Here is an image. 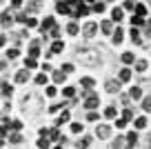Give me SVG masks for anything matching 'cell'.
Segmentation results:
<instances>
[{
  "label": "cell",
  "mask_w": 151,
  "mask_h": 149,
  "mask_svg": "<svg viewBox=\"0 0 151 149\" xmlns=\"http://www.w3.org/2000/svg\"><path fill=\"white\" fill-rule=\"evenodd\" d=\"M47 96H56V87H47Z\"/></svg>",
  "instance_id": "681fc988"
},
{
  "label": "cell",
  "mask_w": 151,
  "mask_h": 149,
  "mask_svg": "<svg viewBox=\"0 0 151 149\" xmlns=\"http://www.w3.org/2000/svg\"><path fill=\"white\" fill-rule=\"evenodd\" d=\"M62 69H65L67 74H71V71H73V65H69V62H67V65H62Z\"/></svg>",
  "instance_id": "c3c4849f"
},
{
  "label": "cell",
  "mask_w": 151,
  "mask_h": 149,
  "mask_svg": "<svg viewBox=\"0 0 151 149\" xmlns=\"http://www.w3.org/2000/svg\"><path fill=\"white\" fill-rule=\"evenodd\" d=\"M36 82L38 85H47V76H45V74H38L36 76Z\"/></svg>",
  "instance_id": "f1b7e54d"
},
{
  "label": "cell",
  "mask_w": 151,
  "mask_h": 149,
  "mask_svg": "<svg viewBox=\"0 0 151 149\" xmlns=\"http://www.w3.org/2000/svg\"><path fill=\"white\" fill-rule=\"evenodd\" d=\"M51 27H56V20L49 16V18H45V22H42V31L45 29H51Z\"/></svg>",
  "instance_id": "5bb4252c"
},
{
  "label": "cell",
  "mask_w": 151,
  "mask_h": 149,
  "mask_svg": "<svg viewBox=\"0 0 151 149\" xmlns=\"http://www.w3.org/2000/svg\"><path fill=\"white\" fill-rule=\"evenodd\" d=\"M120 80H122V82H129V80H131V71L122 69V71H120Z\"/></svg>",
  "instance_id": "e0dca14e"
},
{
  "label": "cell",
  "mask_w": 151,
  "mask_h": 149,
  "mask_svg": "<svg viewBox=\"0 0 151 149\" xmlns=\"http://www.w3.org/2000/svg\"><path fill=\"white\" fill-rule=\"evenodd\" d=\"M127 122H129V118H118V120H116V127H118V129H124V127H127Z\"/></svg>",
  "instance_id": "ffe728a7"
},
{
  "label": "cell",
  "mask_w": 151,
  "mask_h": 149,
  "mask_svg": "<svg viewBox=\"0 0 151 149\" xmlns=\"http://www.w3.org/2000/svg\"><path fill=\"white\" fill-rule=\"evenodd\" d=\"M2 96H11V85L2 82Z\"/></svg>",
  "instance_id": "4dcf8cb0"
},
{
  "label": "cell",
  "mask_w": 151,
  "mask_h": 149,
  "mask_svg": "<svg viewBox=\"0 0 151 149\" xmlns=\"http://www.w3.org/2000/svg\"><path fill=\"white\" fill-rule=\"evenodd\" d=\"M124 9H129V11H133V9H136V7H133V2H131V0H127V2H124Z\"/></svg>",
  "instance_id": "f6af8a7d"
},
{
  "label": "cell",
  "mask_w": 151,
  "mask_h": 149,
  "mask_svg": "<svg viewBox=\"0 0 151 149\" xmlns=\"http://www.w3.org/2000/svg\"><path fill=\"white\" fill-rule=\"evenodd\" d=\"M87 2H91V5H93V2H98V0H87Z\"/></svg>",
  "instance_id": "11a10c76"
},
{
  "label": "cell",
  "mask_w": 151,
  "mask_h": 149,
  "mask_svg": "<svg viewBox=\"0 0 151 149\" xmlns=\"http://www.w3.org/2000/svg\"><path fill=\"white\" fill-rule=\"evenodd\" d=\"M131 38L136 42H140V33H138V29H131Z\"/></svg>",
  "instance_id": "f35d334b"
},
{
  "label": "cell",
  "mask_w": 151,
  "mask_h": 149,
  "mask_svg": "<svg viewBox=\"0 0 151 149\" xmlns=\"http://www.w3.org/2000/svg\"><path fill=\"white\" fill-rule=\"evenodd\" d=\"M67 31H69V33H71V36H76V33L80 31V27H78V25H76V22H71V25H69V27H67Z\"/></svg>",
  "instance_id": "7402d4cb"
},
{
  "label": "cell",
  "mask_w": 151,
  "mask_h": 149,
  "mask_svg": "<svg viewBox=\"0 0 151 149\" xmlns=\"http://www.w3.org/2000/svg\"><path fill=\"white\" fill-rule=\"evenodd\" d=\"M147 67H149V65H147V60H138L136 62V69L138 71H147Z\"/></svg>",
  "instance_id": "4316f807"
},
{
  "label": "cell",
  "mask_w": 151,
  "mask_h": 149,
  "mask_svg": "<svg viewBox=\"0 0 151 149\" xmlns=\"http://www.w3.org/2000/svg\"><path fill=\"white\" fill-rule=\"evenodd\" d=\"M122 116H124V118H129V120H133V111H131V109H124Z\"/></svg>",
  "instance_id": "ab89813d"
},
{
  "label": "cell",
  "mask_w": 151,
  "mask_h": 149,
  "mask_svg": "<svg viewBox=\"0 0 151 149\" xmlns=\"http://www.w3.org/2000/svg\"><path fill=\"white\" fill-rule=\"evenodd\" d=\"M9 142H11V145H20V142H22V138H20L18 134H11V136H9Z\"/></svg>",
  "instance_id": "484cf974"
},
{
  "label": "cell",
  "mask_w": 151,
  "mask_h": 149,
  "mask_svg": "<svg viewBox=\"0 0 151 149\" xmlns=\"http://www.w3.org/2000/svg\"><path fill=\"white\" fill-rule=\"evenodd\" d=\"M49 136H51V140H60V138H62V136L58 134L56 129H51V131H49Z\"/></svg>",
  "instance_id": "8d00e7d4"
},
{
  "label": "cell",
  "mask_w": 151,
  "mask_h": 149,
  "mask_svg": "<svg viewBox=\"0 0 151 149\" xmlns=\"http://www.w3.org/2000/svg\"><path fill=\"white\" fill-rule=\"evenodd\" d=\"M42 69H45V71H51V69H53V65H49V62H45V65H42Z\"/></svg>",
  "instance_id": "f907efd6"
},
{
  "label": "cell",
  "mask_w": 151,
  "mask_h": 149,
  "mask_svg": "<svg viewBox=\"0 0 151 149\" xmlns=\"http://www.w3.org/2000/svg\"><path fill=\"white\" fill-rule=\"evenodd\" d=\"M22 5V0H11V7H20Z\"/></svg>",
  "instance_id": "816d5d0a"
},
{
  "label": "cell",
  "mask_w": 151,
  "mask_h": 149,
  "mask_svg": "<svg viewBox=\"0 0 151 149\" xmlns=\"http://www.w3.org/2000/svg\"><path fill=\"white\" fill-rule=\"evenodd\" d=\"M122 62L124 65H133V62H136V58H133V54H122Z\"/></svg>",
  "instance_id": "9a60e30c"
},
{
  "label": "cell",
  "mask_w": 151,
  "mask_h": 149,
  "mask_svg": "<svg viewBox=\"0 0 151 149\" xmlns=\"http://www.w3.org/2000/svg\"><path fill=\"white\" fill-rule=\"evenodd\" d=\"M80 85H82L85 89H91L96 82H93V78H82V80H80Z\"/></svg>",
  "instance_id": "ac0fdd59"
},
{
  "label": "cell",
  "mask_w": 151,
  "mask_h": 149,
  "mask_svg": "<svg viewBox=\"0 0 151 149\" xmlns=\"http://www.w3.org/2000/svg\"><path fill=\"white\" fill-rule=\"evenodd\" d=\"M142 109H145V111H151V98H145V100H142Z\"/></svg>",
  "instance_id": "f546056e"
},
{
  "label": "cell",
  "mask_w": 151,
  "mask_h": 149,
  "mask_svg": "<svg viewBox=\"0 0 151 149\" xmlns=\"http://www.w3.org/2000/svg\"><path fill=\"white\" fill-rule=\"evenodd\" d=\"M62 93H65L67 98H71V96L76 93V89H73V87H65V89H62Z\"/></svg>",
  "instance_id": "1f68e13d"
},
{
  "label": "cell",
  "mask_w": 151,
  "mask_h": 149,
  "mask_svg": "<svg viewBox=\"0 0 151 149\" xmlns=\"http://www.w3.org/2000/svg\"><path fill=\"white\" fill-rule=\"evenodd\" d=\"M96 31H98V25H96V22H89V25L85 27V36H87V38H91Z\"/></svg>",
  "instance_id": "9c48e42d"
},
{
  "label": "cell",
  "mask_w": 151,
  "mask_h": 149,
  "mask_svg": "<svg viewBox=\"0 0 151 149\" xmlns=\"http://www.w3.org/2000/svg\"><path fill=\"white\" fill-rule=\"evenodd\" d=\"M96 134H98V138L107 140V138H111V127L109 125H100L98 129H96Z\"/></svg>",
  "instance_id": "3957f363"
},
{
  "label": "cell",
  "mask_w": 151,
  "mask_h": 149,
  "mask_svg": "<svg viewBox=\"0 0 151 149\" xmlns=\"http://www.w3.org/2000/svg\"><path fill=\"white\" fill-rule=\"evenodd\" d=\"M36 25H38L36 18H27V27H36Z\"/></svg>",
  "instance_id": "ee69618b"
},
{
  "label": "cell",
  "mask_w": 151,
  "mask_h": 149,
  "mask_svg": "<svg viewBox=\"0 0 151 149\" xmlns=\"http://www.w3.org/2000/svg\"><path fill=\"white\" fill-rule=\"evenodd\" d=\"M62 49H65L62 40H60V38H56V40H53V45H51V54H60Z\"/></svg>",
  "instance_id": "ba28073f"
},
{
  "label": "cell",
  "mask_w": 151,
  "mask_h": 149,
  "mask_svg": "<svg viewBox=\"0 0 151 149\" xmlns=\"http://www.w3.org/2000/svg\"><path fill=\"white\" fill-rule=\"evenodd\" d=\"M29 80V71H18L16 74V82H27Z\"/></svg>",
  "instance_id": "4fadbf2b"
},
{
  "label": "cell",
  "mask_w": 151,
  "mask_h": 149,
  "mask_svg": "<svg viewBox=\"0 0 151 149\" xmlns=\"http://www.w3.org/2000/svg\"><path fill=\"white\" fill-rule=\"evenodd\" d=\"M67 2H69V5H78V2H80V0H67Z\"/></svg>",
  "instance_id": "db71d44e"
},
{
  "label": "cell",
  "mask_w": 151,
  "mask_h": 149,
  "mask_svg": "<svg viewBox=\"0 0 151 149\" xmlns=\"http://www.w3.org/2000/svg\"><path fill=\"white\" fill-rule=\"evenodd\" d=\"M147 127V118H136V129H145Z\"/></svg>",
  "instance_id": "d4e9b609"
},
{
  "label": "cell",
  "mask_w": 151,
  "mask_h": 149,
  "mask_svg": "<svg viewBox=\"0 0 151 149\" xmlns=\"http://www.w3.org/2000/svg\"><path fill=\"white\" fill-rule=\"evenodd\" d=\"M67 120H69V114H67V111H62L60 116H58V120H56V122H58V125H65Z\"/></svg>",
  "instance_id": "603a6c76"
},
{
  "label": "cell",
  "mask_w": 151,
  "mask_h": 149,
  "mask_svg": "<svg viewBox=\"0 0 151 149\" xmlns=\"http://www.w3.org/2000/svg\"><path fill=\"white\" fill-rule=\"evenodd\" d=\"M120 82H122V80H109L107 82V91L109 93H118L120 91Z\"/></svg>",
  "instance_id": "5b68a950"
},
{
  "label": "cell",
  "mask_w": 151,
  "mask_h": 149,
  "mask_svg": "<svg viewBox=\"0 0 151 149\" xmlns=\"http://www.w3.org/2000/svg\"><path fill=\"white\" fill-rule=\"evenodd\" d=\"M51 36L53 38H60V27H51Z\"/></svg>",
  "instance_id": "b9f144b4"
},
{
  "label": "cell",
  "mask_w": 151,
  "mask_h": 149,
  "mask_svg": "<svg viewBox=\"0 0 151 149\" xmlns=\"http://www.w3.org/2000/svg\"><path fill=\"white\" fill-rule=\"evenodd\" d=\"M20 127H22V122H20V120H11V129H16V131H18Z\"/></svg>",
  "instance_id": "74e56055"
},
{
  "label": "cell",
  "mask_w": 151,
  "mask_h": 149,
  "mask_svg": "<svg viewBox=\"0 0 151 149\" xmlns=\"http://www.w3.org/2000/svg\"><path fill=\"white\" fill-rule=\"evenodd\" d=\"M71 131H73V134H80V131H82V125H80V122H73V125H71Z\"/></svg>",
  "instance_id": "836d02e7"
},
{
  "label": "cell",
  "mask_w": 151,
  "mask_h": 149,
  "mask_svg": "<svg viewBox=\"0 0 151 149\" xmlns=\"http://www.w3.org/2000/svg\"><path fill=\"white\" fill-rule=\"evenodd\" d=\"M102 9H104V5H102V2H93V11H98V14H100Z\"/></svg>",
  "instance_id": "60d3db41"
},
{
  "label": "cell",
  "mask_w": 151,
  "mask_h": 149,
  "mask_svg": "<svg viewBox=\"0 0 151 149\" xmlns=\"http://www.w3.org/2000/svg\"><path fill=\"white\" fill-rule=\"evenodd\" d=\"M87 120H89V122H93V120H98V114H93V111H91V114H89V116H87Z\"/></svg>",
  "instance_id": "bcb514c9"
},
{
  "label": "cell",
  "mask_w": 151,
  "mask_h": 149,
  "mask_svg": "<svg viewBox=\"0 0 151 149\" xmlns=\"http://www.w3.org/2000/svg\"><path fill=\"white\" fill-rule=\"evenodd\" d=\"M89 14V7H87V2H78L73 9V14H71V18H82V16Z\"/></svg>",
  "instance_id": "7a4b0ae2"
},
{
  "label": "cell",
  "mask_w": 151,
  "mask_h": 149,
  "mask_svg": "<svg viewBox=\"0 0 151 149\" xmlns=\"http://www.w3.org/2000/svg\"><path fill=\"white\" fill-rule=\"evenodd\" d=\"M38 147H49V140H45V138H40V140H38Z\"/></svg>",
  "instance_id": "7bdbcfd3"
},
{
  "label": "cell",
  "mask_w": 151,
  "mask_h": 149,
  "mask_svg": "<svg viewBox=\"0 0 151 149\" xmlns=\"http://www.w3.org/2000/svg\"><path fill=\"white\" fill-rule=\"evenodd\" d=\"M124 142H127L129 147H133V145L138 142V134H136V131H129V134L124 136Z\"/></svg>",
  "instance_id": "8992f818"
},
{
  "label": "cell",
  "mask_w": 151,
  "mask_h": 149,
  "mask_svg": "<svg viewBox=\"0 0 151 149\" xmlns=\"http://www.w3.org/2000/svg\"><path fill=\"white\" fill-rule=\"evenodd\" d=\"M16 20H18V22H27V16H24V14H18V16H16Z\"/></svg>",
  "instance_id": "7dc6e473"
},
{
  "label": "cell",
  "mask_w": 151,
  "mask_h": 149,
  "mask_svg": "<svg viewBox=\"0 0 151 149\" xmlns=\"http://www.w3.org/2000/svg\"><path fill=\"white\" fill-rule=\"evenodd\" d=\"M65 78H67V71H65V69H60V71H56V74H53L56 85H58V82H65Z\"/></svg>",
  "instance_id": "8fae6325"
},
{
  "label": "cell",
  "mask_w": 151,
  "mask_h": 149,
  "mask_svg": "<svg viewBox=\"0 0 151 149\" xmlns=\"http://www.w3.org/2000/svg\"><path fill=\"white\" fill-rule=\"evenodd\" d=\"M98 103H100V98L93 93V96H87V100H85V107H87V109H96V107H98Z\"/></svg>",
  "instance_id": "277c9868"
},
{
  "label": "cell",
  "mask_w": 151,
  "mask_h": 149,
  "mask_svg": "<svg viewBox=\"0 0 151 149\" xmlns=\"http://www.w3.org/2000/svg\"><path fill=\"white\" fill-rule=\"evenodd\" d=\"M29 56H33V58L40 56V49H38V45H31V47H29Z\"/></svg>",
  "instance_id": "44dd1931"
},
{
  "label": "cell",
  "mask_w": 151,
  "mask_h": 149,
  "mask_svg": "<svg viewBox=\"0 0 151 149\" xmlns=\"http://www.w3.org/2000/svg\"><path fill=\"white\" fill-rule=\"evenodd\" d=\"M129 96H131V98H136V100H138V98H142V89H140V87H131Z\"/></svg>",
  "instance_id": "2e32d148"
},
{
  "label": "cell",
  "mask_w": 151,
  "mask_h": 149,
  "mask_svg": "<svg viewBox=\"0 0 151 149\" xmlns=\"http://www.w3.org/2000/svg\"><path fill=\"white\" fill-rule=\"evenodd\" d=\"M133 11H136L138 16H142V18H145V16H147V5H136V9H133Z\"/></svg>",
  "instance_id": "d6986e66"
},
{
  "label": "cell",
  "mask_w": 151,
  "mask_h": 149,
  "mask_svg": "<svg viewBox=\"0 0 151 149\" xmlns=\"http://www.w3.org/2000/svg\"><path fill=\"white\" fill-rule=\"evenodd\" d=\"M65 105H67V103H58V105H51V107H49V111H51V114H56L58 109H62Z\"/></svg>",
  "instance_id": "d6a6232c"
},
{
  "label": "cell",
  "mask_w": 151,
  "mask_h": 149,
  "mask_svg": "<svg viewBox=\"0 0 151 149\" xmlns=\"http://www.w3.org/2000/svg\"><path fill=\"white\" fill-rule=\"evenodd\" d=\"M122 38H124V31L122 29H113V45H120V42H122Z\"/></svg>",
  "instance_id": "52a82bcc"
},
{
  "label": "cell",
  "mask_w": 151,
  "mask_h": 149,
  "mask_svg": "<svg viewBox=\"0 0 151 149\" xmlns=\"http://www.w3.org/2000/svg\"><path fill=\"white\" fill-rule=\"evenodd\" d=\"M147 33H151V20L147 22Z\"/></svg>",
  "instance_id": "f5cc1de1"
},
{
  "label": "cell",
  "mask_w": 151,
  "mask_h": 149,
  "mask_svg": "<svg viewBox=\"0 0 151 149\" xmlns=\"http://www.w3.org/2000/svg\"><path fill=\"white\" fill-rule=\"evenodd\" d=\"M100 29H102V33H107V36H111L113 27H111V20H104L102 25H100Z\"/></svg>",
  "instance_id": "30bf717a"
},
{
  "label": "cell",
  "mask_w": 151,
  "mask_h": 149,
  "mask_svg": "<svg viewBox=\"0 0 151 149\" xmlns=\"http://www.w3.org/2000/svg\"><path fill=\"white\" fill-rule=\"evenodd\" d=\"M24 65H27V69H33V67H38V65H36V58H33V56H29L27 60H24Z\"/></svg>",
  "instance_id": "cb8c5ba5"
},
{
  "label": "cell",
  "mask_w": 151,
  "mask_h": 149,
  "mask_svg": "<svg viewBox=\"0 0 151 149\" xmlns=\"http://www.w3.org/2000/svg\"><path fill=\"white\" fill-rule=\"evenodd\" d=\"M116 114H118V109H116V107H107V111H104V116H107V118H113V116H116Z\"/></svg>",
  "instance_id": "83f0119b"
},
{
  "label": "cell",
  "mask_w": 151,
  "mask_h": 149,
  "mask_svg": "<svg viewBox=\"0 0 151 149\" xmlns=\"http://www.w3.org/2000/svg\"><path fill=\"white\" fill-rule=\"evenodd\" d=\"M56 9H58V14H65V16L73 14V9H71V5L67 0H56Z\"/></svg>",
  "instance_id": "6da1fadb"
},
{
  "label": "cell",
  "mask_w": 151,
  "mask_h": 149,
  "mask_svg": "<svg viewBox=\"0 0 151 149\" xmlns=\"http://www.w3.org/2000/svg\"><path fill=\"white\" fill-rule=\"evenodd\" d=\"M122 14H124L122 9H113L111 11V20H113V22H120V20H122Z\"/></svg>",
  "instance_id": "7c38bea8"
},
{
  "label": "cell",
  "mask_w": 151,
  "mask_h": 149,
  "mask_svg": "<svg viewBox=\"0 0 151 149\" xmlns=\"http://www.w3.org/2000/svg\"><path fill=\"white\" fill-rule=\"evenodd\" d=\"M131 22H133V25H136V27H138V25H142V22H145V18L136 14V16H133V20H131Z\"/></svg>",
  "instance_id": "e575fe53"
},
{
  "label": "cell",
  "mask_w": 151,
  "mask_h": 149,
  "mask_svg": "<svg viewBox=\"0 0 151 149\" xmlns=\"http://www.w3.org/2000/svg\"><path fill=\"white\" fill-rule=\"evenodd\" d=\"M7 56H9V58H18L20 51H18V49H9V51H7Z\"/></svg>",
  "instance_id": "d590c367"
}]
</instances>
